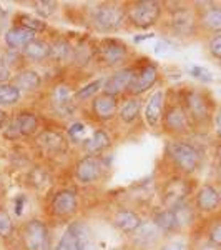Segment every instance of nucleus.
<instances>
[{"mask_svg":"<svg viewBox=\"0 0 221 250\" xmlns=\"http://www.w3.org/2000/svg\"><path fill=\"white\" fill-rule=\"evenodd\" d=\"M136 74L138 70L133 67H123V68H118L116 72L110 75L108 79H105L103 82V94L107 95H111V97H122L123 94H128L130 87L133 85L135 79H136Z\"/></svg>","mask_w":221,"mask_h":250,"instance_id":"9d476101","label":"nucleus"},{"mask_svg":"<svg viewBox=\"0 0 221 250\" xmlns=\"http://www.w3.org/2000/svg\"><path fill=\"white\" fill-rule=\"evenodd\" d=\"M191 125L193 124L186 114V110H184L183 104H173V105L165 108L162 127L166 134L175 135V137L184 135L190 132Z\"/></svg>","mask_w":221,"mask_h":250,"instance_id":"6e6552de","label":"nucleus"},{"mask_svg":"<svg viewBox=\"0 0 221 250\" xmlns=\"http://www.w3.org/2000/svg\"><path fill=\"white\" fill-rule=\"evenodd\" d=\"M156 80H158V65L153 62L145 63L138 70V74H136V79H135L133 85L130 87V90H128V94L131 97L142 95L155 85Z\"/></svg>","mask_w":221,"mask_h":250,"instance_id":"aec40b11","label":"nucleus"},{"mask_svg":"<svg viewBox=\"0 0 221 250\" xmlns=\"http://www.w3.org/2000/svg\"><path fill=\"white\" fill-rule=\"evenodd\" d=\"M50 104L55 112L63 117H70L75 112V94L68 83H58L50 92Z\"/></svg>","mask_w":221,"mask_h":250,"instance_id":"f3484780","label":"nucleus"},{"mask_svg":"<svg viewBox=\"0 0 221 250\" xmlns=\"http://www.w3.org/2000/svg\"><path fill=\"white\" fill-rule=\"evenodd\" d=\"M182 104L193 125H204L211 120V102L203 92L190 88L183 94Z\"/></svg>","mask_w":221,"mask_h":250,"instance_id":"423d86ee","label":"nucleus"},{"mask_svg":"<svg viewBox=\"0 0 221 250\" xmlns=\"http://www.w3.org/2000/svg\"><path fill=\"white\" fill-rule=\"evenodd\" d=\"M216 137H218L220 142H221V128H216Z\"/></svg>","mask_w":221,"mask_h":250,"instance_id":"8fccbe9b","label":"nucleus"},{"mask_svg":"<svg viewBox=\"0 0 221 250\" xmlns=\"http://www.w3.org/2000/svg\"><path fill=\"white\" fill-rule=\"evenodd\" d=\"M206 240H208V244L213 245L215 249H221V220L213 222L210 225L208 233H206Z\"/></svg>","mask_w":221,"mask_h":250,"instance_id":"4c0bfd02","label":"nucleus"},{"mask_svg":"<svg viewBox=\"0 0 221 250\" xmlns=\"http://www.w3.org/2000/svg\"><path fill=\"white\" fill-rule=\"evenodd\" d=\"M156 250H191L190 244L182 239H170L163 244H160V247Z\"/></svg>","mask_w":221,"mask_h":250,"instance_id":"ea45409f","label":"nucleus"},{"mask_svg":"<svg viewBox=\"0 0 221 250\" xmlns=\"http://www.w3.org/2000/svg\"><path fill=\"white\" fill-rule=\"evenodd\" d=\"M171 210H173L175 217H176V222H178L180 230L191 227V225L195 224V219H196V208H195V205H191L190 202H188V200L176 204L175 207H171Z\"/></svg>","mask_w":221,"mask_h":250,"instance_id":"7c9ffc66","label":"nucleus"},{"mask_svg":"<svg viewBox=\"0 0 221 250\" xmlns=\"http://www.w3.org/2000/svg\"><path fill=\"white\" fill-rule=\"evenodd\" d=\"M215 125H216V128H221V108H218V110L215 112Z\"/></svg>","mask_w":221,"mask_h":250,"instance_id":"49530a36","label":"nucleus"},{"mask_svg":"<svg viewBox=\"0 0 221 250\" xmlns=\"http://www.w3.org/2000/svg\"><path fill=\"white\" fill-rule=\"evenodd\" d=\"M20 240L25 250H50L52 237L42 219H30L20 225Z\"/></svg>","mask_w":221,"mask_h":250,"instance_id":"39448f33","label":"nucleus"},{"mask_svg":"<svg viewBox=\"0 0 221 250\" xmlns=\"http://www.w3.org/2000/svg\"><path fill=\"white\" fill-rule=\"evenodd\" d=\"M127 22V10L120 3H100L92 12V23L102 34L118 32Z\"/></svg>","mask_w":221,"mask_h":250,"instance_id":"f03ea898","label":"nucleus"},{"mask_svg":"<svg viewBox=\"0 0 221 250\" xmlns=\"http://www.w3.org/2000/svg\"><path fill=\"white\" fill-rule=\"evenodd\" d=\"M35 12L38 14V17H43V19H48L55 14L57 10L58 3L57 2H50V0H40V2H35Z\"/></svg>","mask_w":221,"mask_h":250,"instance_id":"e433bc0d","label":"nucleus"},{"mask_svg":"<svg viewBox=\"0 0 221 250\" xmlns=\"http://www.w3.org/2000/svg\"><path fill=\"white\" fill-rule=\"evenodd\" d=\"M153 37H155V34H145V35H142V37H135L133 40L138 43V42H142V40H148V39H153Z\"/></svg>","mask_w":221,"mask_h":250,"instance_id":"de8ad7c7","label":"nucleus"},{"mask_svg":"<svg viewBox=\"0 0 221 250\" xmlns=\"http://www.w3.org/2000/svg\"><path fill=\"white\" fill-rule=\"evenodd\" d=\"M170 50V43L166 42V40H163V39H160L158 42H156V45H155V54L158 55H165L166 52Z\"/></svg>","mask_w":221,"mask_h":250,"instance_id":"37998d69","label":"nucleus"},{"mask_svg":"<svg viewBox=\"0 0 221 250\" xmlns=\"http://www.w3.org/2000/svg\"><path fill=\"white\" fill-rule=\"evenodd\" d=\"M22 99V92L12 83H0V107L17 105Z\"/></svg>","mask_w":221,"mask_h":250,"instance_id":"72a5a7b5","label":"nucleus"},{"mask_svg":"<svg viewBox=\"0 0 221 250\" xmlns=\"http://www.w3.org/2000/svg\"><path fill=\"white\" fill-rule=\"evenodd\" d=\"M55 250H98L90 227L82 220L72 222L58 239Z\"/></svg>","mask_w":221,"mask_h":250,"instance_id":"20e7f679","label":"nucleus"},{"mask_svg":"<svg viewBox=\"0 0 221 250\" xmlns=\"http://www.w3.org/2000/svg\"><path fill=\"white\" fill-rule=\"evenodd\" d=\"M103 172H105V164H103L102 157L98 155H85L75 164L74 175L82 185L95 184L96 180L102 179Z\"/></svg>","mask_w":221,"mask_h":250,"instance_id":"1a4fd4ad","label":"nucleus"},{"mask_svg":"<svg viewBox=\"0 0 221 250\" xmlns=\"http://www.w3.org/2000/svg\"><path fill=\"white\" fill-rule=\"evenodd\" d=\"M208 52H210L213 59L221 62V34L213 35L210 39V42H208Z\"/></svg>","mask_w":221,"mask_h":250,"instance_id":"a19ab883","label":"nucleus"},{"mask_svg":"<svg viewBox=\"0 0 221 250\" xmlns=\"http://www.w3.org/2000/svg\"><path fill=\"white\" fill-rule=\"evenodd\" d=\"M111 224H113V227L116 230L127 233V235H131V233L140 227L142 219H140L138 213L135 210H131V208H120V210H116L113 213V217H111Z\"/></svg>","mask_w":221,"mask_h":250,"instance_id":"b1692460","label":"nucleus"},{"mask_svg":"<svg viewBox=\"0 0 221 250\" xmlns=\"http://www.w3.org/2000/svg\"><path fill=\"white\" fill-rule=\"evenodd\" d=\"M15 25L18 27H23L27 30H32L35 34H42V32L47 30V23L43 22L42 19L38 17H34V15H29V14H17L15 15Z\"/></svg>","mask_w":221,"mask_h":250,"instance_id":"473e14b6","label":"nucleus"},{"mask_svg":"<svg viewBox=\"0 0 221 250\" xmlns=\"http://www.w3.org/2000/svg\"><path fill=\"white\" fill-rule=\"evenodd\" d=\"M74 47L65 39H55L50 42V60L57 63H67L74 60Z\"/></svg>","mask_w":221,"mask_h":250,"instance_id":"c756f323","label":"nucleus"},{"mask_svg":"<svg viewBox=\"0 0 221 250\" xmlns=\"http://www.w3.org/2000/svg\"><path fill=\"white\" fill-rule=\"evenodd\" d=\"M215 154H216V159H218V162L221 165V144L216 145V148H215Z\"/></svg>","mask_w":221,"mask_h":250,"instance_id":"09e8293b","label":"nucleus"},{"mask_svg":"<svg viewBox=\"0 0 221 250\" xmlns=\"http://www.w3.org/2000/svg\"><path fill=\"white\" fill-rule=\"evenodd\" d=\"M9 124V114H7L3 108H0V130L5 128V125Z\"/></svg>","mask_w":221,"mask_h":250,"instance_id":"a18cd8bd","label":"nucleus"},{"mask_svg":"<svg viewBox=\"0 0 221 250\" xmlns=\"http://www.w3.org/2000/svg\"><path fill=\"white\" fill-rule=\"evenodd\" d=\"M127 20L136 29H150L162 19L163 3L156 0H140L127 5Z\"/></svg>","mask_w":221,"mask_h":250,"instance_id":"7ed1b4c3","label":"nucleus"},{"mask_svg":"<svg viewBox=\"0 0 221 250\" xmlns=\"http://www.w3.org/2000/svg\"><path fill=\"white\" fill-rule=\"evenodd\" d=\"M110 147H111V139H110V135H108V132L103 130V128H96V130H93L92 137H88L85 142H83V148H85V152L88 155L100 157Z\"/></svg>","mask_w":221,"mask_h":250,"instance_id":"a878e982","label":"nucleus"},{"mask_svg":"<svg viewBox=\"0 0 221 250\" xmlns=\"http://www.w3.org/2000/svg\"><path fill=\"white\" fill-rule=\"evenodd\" d=\"M221 204L220 192L215 185L211 184H203L198 188V192L195 193V208L196 212L202 213H211L218 210Z\"/></svg>","mask_w":221,"mask_h":250,"instance_id":"6ab92c4d","label":"nucleus"},{"mask_svg":"<svg viewBox=\"0 0 221 250\" xmlns=\"http://www.w3.org/2000/svg\"><path fill=\"white\" fill-rule=\"evenodd\" d=\"M168 23H170V32H173L175 37H191L198 29V15L191 9L182 7L171 12Z\"/></svg>","mask_w":221,"mask_h":250,"instance_id":"9b49d317","label":"nucleus"},{"mask_svg":"<svg viewBox=\"0 0 221 250\" xmlns=\"http://www.w3.org/2000/svg\"><path fill=\"white\" fill-rule=\"evenodd\" d=\"M163 233L156 229V225L151 220H142L140 227L131 233V245L135 249L140 250H148V249H158L162 244Z\"/></svg>","mask_w":221,"mask_h":250,"instance_id":"4468645a","label":"nucleus"},{"mask_svg":"<svg viewBox=\"0 0 221 250\" xmlns=\"http://www.w3.org/2000/svg\"><path fill=\"white\" fill-rule=\"evenodd\" d=\"M103 79H96L93 82H88L87 85H83L82 88H78L75 92V100L77 102H87V100H93L96 95L102 94L103 90Z\"/></svg>","mask_w":221,"mask_h":250,"instance_id":"2f4dec72","label":"nucleus"},{"mask_svg":"<svg viewBox=\"0 0 221 250\" xmlns=\"http://www.w3.org/2000/svg\"><path fill=\"white\" fill-rule=\"evenodd\" d=\"M23 60H29L32 63H40L50 59V43L42 39H35L22 50Z\"/></svg>","mask_w":221,"mask_h":250,"instance_id":"bb28decb","label":"nucleus"},{"mask_svg":"<svg viewBox=\"0 0 221 250\" xmlns=\"http://www.w3.org/2000/svg\"><path fill=\"white\" fill-rule=\"evenodd\" d=\"M67 137L74 144H83L87 140V125L83 122H74L68 127Z\"/></svg>","mask_w":221,"mask_h":250,"instance_id":"c9c22d12","label":"nucleus"},{"mask_svg":"<svg viewBox=\"0 0 221 250\" xmlns=\"http://www.w3.org/2000/svg\"><path fill=\"white\" fill-rule=\"evenodd\" d=\"M96 59L103 63L105 67H118L122 63H125L128 60V47L123 40L113 39V37H105L98 42L96 45Z\"/></svg>","mask_w":221,"mask_h":250,"instance_id":"0eeeda50","label":"nucleus"},{"mask_svg":"<svg viewBox=\"0 0 221 250\" xmlns=\"http://www.w3.org/2000/svg\"><path fill=\"white\" fill-rule=\"evenodd\" d=\"M38 134V117L34 112L23 110L9 122L5 130L7 139H18V137H32Z\"/></svg>","mask_w":221,"mask_h":250,"instance_id":"ddd939ff","label":"nucleus"},{"mask_svg":"<svg viewBox=\"0 0 221 250\" xmlns=\"http://www.w3.org/2000/svg\"><path fill=\"white\" fill-rule=\"evenodd\" d=\"M14 235V220L7 208L0 207V239L7 240Z\"/></svg>","mask_w":221,"mask_h":250,"instance_id":"f704fd0d","label":"nucleus"},{"mask_svg":"<svg viewBox=\"0 0 221 250\" xmlns=\"http://www.w3.org/2000/svg\"><path fill=\"white\" fill-rule=\"evenodd\" d=\"M12 85H15L20 92L32 94V92H38L42 87V75L37 70L32 68H22L12 77Z\"/></svg>","mask_w":221,"mask_h":250,"instance_id":"5701e85b","label":"nucleus"},{"mask_svg":"<svg viewBox=\"0 0 221 250\" xmlns=\"http://www.w3.org/2000/svg\"><path fill=\"white\" fill-rule=\"evenodd\" d=\"M188 72H190V75L193 79L200 80V82L203 83H211L213 80V74L210 70H208L206 67H202V65H191L190 68H188Z\"/></svg>","mask_w":221,"mask_h":250,"instance_id":"58836bf2","label":"nucleus"},{"mask_svg":"<svg viewBox=\"0 0 221 250\" xmlns=\"http://www.w3.org/2000/svg\"><path fill=\"white\" fill-rule=\"evenodd\" d=\"M90 114L95 120L102 124L110 122L118 115V99L102 92L90 102Z\"/></svg>","mask_w":221,"mask_h":250,"instance_id":"dca6fc26","label":"nucleus"},{"mask_svg":"<svg viewBox=\"0 0 221 250\" xmlns=\"http://www.w3.org/2000/svg\"><path fill=\"white\" fill-rule=\"evenodd\" d=\"M140 114H142V100L138 97L130 95L127 100H123V104L118 108V119L125 125L135 124L138 120Z\"/></svg>","mask_w":221,"mask_h":250,"instance_id":"c85d7f7f","label":"nucleus"},{"mask_svg":"<svg viewBox=\"0 0 221 250\" xmlns=\"http://www.w3.org/2000/svg\"><path fill=\"white\" fill-rule=\"evenodd\" d=\"M35 39H37L35 32L27 30L18 25L10 27V29L3 34V42H5L7 48L12 52H22L23 48L29 45L30 42H34Z\"/></svg>","mask_w":221,"mask_h":250,"instance_id":"4be33fe9","label":"nucleus"},{"mask_svg":"<svg viewBox=\"0 0 221 250\" xmlns=\"http://www.w3.org/2000/svg\"><path fill=\"white\" fill-rule=\"evenodd\" d=\"M151 222L156 225L160 232L163 235H171V233H176L180 232V227H178V222H176V217L171 208H162V210H156L153 213V219Z\"/></svg>","mask_w":221,"mask_h":250,"instance_id":"cd10ccee","label":"nucleus"},{"mask_svg":"<svg viewBox=\"0 0 221 250\" xmlns=\"http://www.w3.org/2000/svg\"><path fill=\"white\" fill-rule=\"evenodd\" d=\"M166 155L175 168L183 175H191L200 168L202 155L198 148L184 140H171L166 144Z\"/></svg>","mask_w":221,"mask_h":250,"instance_id":"f257e3e1","label":"nucleus"},{"mask_svg":"<svg viewBox=\"0 0 221 250\" xmlns=\"http://www.w3.org/2000/svg\"><path fill=\"white\" fill-rule=\"evenodd\" d=\"M113 250H131V249H127V247H122V249H113Z\"/></svg>","mask_w":221,"mask_h":250,"instance_id":"3c124183","label":"nucleus"},{"mask_svg":"<svg viewBox=\"0 0 221 250\" xmlns=\"http://www.w3.org/2000/svg\"><path fill=\"white\" fill-rule=\"evenodd\" d=\"M78 210V199L77 192L72 188H62L52 197L50 202V212L55 217L60 219H68V217L75 215Z\"/></svg>","mask_w":221,"mask_h":250,"instance_id":"2eb2a0df","label":"nucleus"},{"mask_svg":"<svg viewBox=\"0 0 221 250\" xmlns=\"http://www.w3.org/2000/svg\"><path fill=\"white\" fill-rule=\"evenodd\" d=\"M163 114H165V90L163 88H158L147 100V105H145L143 110L145 122H147L150 128H156L162 124Z\"/></svg>","mask_w":221,"mask_h":250,"instance_id":"a211bd4d","label":"nucleus"},{"mask_svg":"<svg viewBox=\"0 0 221 250\" xmlns=\"http://www.w3.org/2000/svg\"><path fill=\"white\" fill-rule=\"evenodd\" d=\"M218 192H220V199H221V187L218 188Z\"/></svg>","mask_w":221,"mask_h":250,"instance_id":"603ef678","label":"nucleus"},{"mask_svg":"<svg viewBox=\"0 0 221 250\" xmlns=\"http://www.w3.org/2000/svg\"><path fill=\"white\" fill-rule=\"evenodd\" d=\"M198 25L213 35L221 34V5L206 3V9L198 14Z\"/></svg>","mask_w":221,"mask_h":250,"instance_id":"393cba45","label":"nucleus"},{"mask_svg":"<svg viewBox=\"0 0 221 250\" xmlns=\"http://www.w3.org/2000/svg\"><path fill=\"white\" fill-rule=\"evenodd\" d=\"M190 192H191V185L188 184V180H184V179L170 180L163 192V202L166 205L165 208H171V207H175L176 204L188 200Z\"/></svg>","mask_w":221,"mask_h":250,"instance_id":"412c9836","label":"nucleus"},{"mask_svg":"<svg viewBox=\"0 0 221 250\" xmlns=\"http://www.w3.org/2000/svg\"><path fill=\"white\" fill-rule=\"evenodd\" d=\"M12 204H14V212H15V215L20 217L23 213V208H25V205H27V197L25 195H17L14 200H12Z\"/></svg>","mask_w":221,"mask_h":250,"instance_id":"79ce46f5","label":"nucleus"},{"mask_svg":"<svg viewBox=\"0 0 221 250\" xmlns=\"http://www.w3.org/2000/svg\"><path fill=\"white\" fill-rule=\"evenodd\" d=\"M10 79V70L7 67H0V83H9L7 80Z\"/></svg>","mask_w":221,"mask_h":250,"instance_id":"c03bdc74","label":"nucleus"},{"mask_svg":"<svg viewBox=\"0 0 221 250\" xmlns=\"http://www.w3.org/2000/svg\"><path fill=\"white\" fill-rule=\"evenodd\" d=\"M35 145H37L38 150H42L43 154L50 157H58L65 155L68 150V139L62 132L58 130H42L38 132L35 137Z\"/></svg>","mask_w":221,"mask_h":250,"instance_id":"f8f14e48","label":"nucleus"}]
</instances>
